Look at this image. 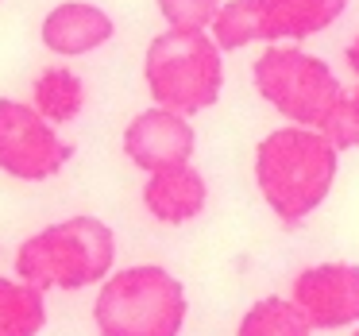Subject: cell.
I'll use <instances>...</instances> for the list:
<instances>
[{"instance_id":"1","label":"cell","mask_w":359,"mask_h":336,"mask_svg":"<svg viewBox=\"0 0 359 336\" xmlns=\"http://www.w3.org/2000/svg\"><path fill=\"white\" fill-rule=\"evenodd\" d=\"M255 189L282 228H297L328 201L340 174V151L320 128L282 124L255 143Z\"/></svg>"},{"instance_id":"2","label":"cell","mask_w":359,"mask_h":336,"mask_svg":"<svg viewBox=\"0 0 359 336\" xmlns=\"http://www.w3.org/2000/svg\"><path fill=\"white\" fill-rule=\"evenodd\" d=\"M116 271V232L101 217L55 220L16 248V274L39 290H86L101 286Z\"/></svg>"},{"instance_id":"3","label":"cell","mask_w":359,"mask_h":336,"mask_svg":"<svg viewBox=\"0 0 359 336\" xmlns=\"http://www.w3.org/2000/svg\"><path fill=\"white\" fill-rule=\"evenodd\" d=\"M186 317V286L158 263L120 267L93 297L97 336H182Z\"/></svg>"},{"instance_id":"4","label":"cell","mask_w":359,"mask_h":336,"mask_svg":"<svg viewBox=\"0 0 359 336\" xmlns=\"http://www.w3.org/2000/svg\"><path fill=\"white\" fill-rule=\"evenodd\" d=\"M143 86L151 105L194 120L224 93V51L209 32H158L143 55Z\"/></svg>"},{"instance_id":"5","label":"cell","mask_w":359,"mask_h":336,"mask_svg":"<svg viewBox=\"0 0 359 336\" xmlns=\"http://www.w3.org/2000/svg\"><path fill=\"white\" fill-rule=\"evenodd\" d=\"M255 93L278 112L286 124L320 128L325 116L348 93L325 58L302 51V43H266L251 62Z\"/></svg>"},{"instance_id":"6","label":"cell","mask_w":359,"mask_h":336,"mask_svg":"<svg viewBox=\"0 0 359 336\" xmlns=\"http://www.w3.org/2000/svg\"><path fill=\"white\" fill-rule=\"evenodd\" d=\"M74 159V143L58 135L32 101L0 97V174L12 182H50Z\"/></svg>"},{"instance_id":"7","label":"cell","mask_w":359,"mask_h":336,"mask_svg":"<svg viewBox=\"0 0 359 336\" xmlns=\"http://www.w3.org/2000/svg\"><path fill=\"white\" fill-rule=\"evenodd\" d=\"M294 305L309 317L317 332L359 325V263L332 259V263H309L290 282Z\"/></svg>"},{"instance_id":"8","label":"cell","mask_w":359,"mask_h":336,"mask_svg":"<svg viewBox=\"0 0 359 336\" xmlns=\"http://www.w3.org/2000/svg\"><path fill=\"white\" fill-rule=\"evenodd\" d=\"M120 147H124V159L135 170L155 174V170H166V166L194 163L197 132L189 124V116L163 109V105H151V109L135 112L128 120L124 135H120Z\"/></svg>"},{"instance_id":"9","label":"cell","mask_w":359,"mask_h":336,"mask_svg":"<svg viewBox=\"0 0 359 336\" xmlns=\"http://www.w3.org/2000/svg\"><path fill=\"white\" fill-rule=\"evenodd\" d=\"M39 39L58 58H86L116 39V20L93 0H62L43 16Z\"/></svg>"},{"instance_id":"10","label":"cell","mask_w":359,"mask_h":336,"mask_svg":"<svg viewBox=\"0 0 359 336\" xmlns=\"http://www.w3.org/2000/svg\"><path fill=\"white\" fill-rule=\"evenodd\" d=\"M140 201L147 209V217L158 220V224H189L209 205V178L194 163L166 166V170L147 174Z\"/></svg>"},{"instance_id":"11","label":"cell","mask_w":359,"mask_h":336,"mask_svg":"<svg viewBox=\"0 0 359 336\" xmlns=\"http://www.w3.org/2000/svg\"><path fill=\"white\" fill-rule=\"evenodd\" d=\"M351 0H266L271 43H305L328 32L348 12Z\"/></svg>"},{"instance_id":"12","label":"cell","mask_w":359,"mask_h":336,"mask_svg":"<svg viewBox=\"0 0 359 336\" xmlns=\"http://www.w3.org/2000/svg\"><path fill=\"white\" fill-rule=\"evenodd\" d=\"M209 35L224 51H248L271 43V16H266V0H224L212 20Z\"/></svg>"},{"instance_id":"13","label":"cell","mask_w":359,"mask_h":336,"mask_svg":"<svg viewBox=\"0 0 359 336\" xmlns=\"http://www.w3.org/2000/svg\"><path fill=\"white\" fill-rule=\"evenodd\" d=\"M32 105L50 124H74L86 112V81L70 66H47L32 81Z\"/></svg>"},{"instance_id":"14","label":"cell","mask_w":359,"mask_h":336,"mask_svg":"<svg viewBox=\"0 0 359 336\" xmlns=\"http://www.w3.org/2000/svg\"><path fill=\"white\" fill-rule=\"evenodd\" d=\"M47 328V290L0 274V336H39Z\"/></svg>"},{"instance_id":"15","label":"cell","mask_w":359,"mask_h":336,"mask_svg":"<svg viewBox=\"0 0 359 336\" xmlns=\"http://www.w3.org/2000/svg\"><path fill=\"white\" fill-rule=\"evenodd\" d=\"M317 328L309 325L294 297H259L243 309L236 336H313Z\"/></svg>"},{"instance_id":"16","label":"cell","mask_w":359,"mask_h":336,"mask_svg":"<svg viewBox=\"0 0 359 336\" xmlns=\"http://www.w3.org/2000/svg\"><path fill=\"white\" fill-rule=\"evenodd\" d=\"M224 0H155L158 16L174 32H209Z\"/></svg>"},{"instance_id":"17","label":"cell","mask_w":359,"mask_h":336,"mask_svg":"<svg viewBox=\"0 0 359 336\" xmlns=\"http://www.w3.org/2000/svg\"><path fill=\"white\" fill-rule=\"evenodd\" d=\"M320 132L328 135V143H332L340 155H344V151H355L359 147V112H355V105L348 101V93H344L340 105H336V109L325 116Z\"/></svg>"},{"instance_id":"18","label":"cell","mask_w":359,"mask_h":336,"mask_svg":"<svg viewBox=\"0 0 359 336\" xmlns=\"http://www.w3.org/2000/svg\"><path fill=\"white\" fill-rule=\"evenodd\" d=\"M344 62H348V70H351V78L359 81V35L355 39L348 43V47H344Z\"/></svg>"},{"instance_id":"19","label":"cell","mask_w":359,"mask_h":336,"mask_svg":"<svg viewBox=\"0 0 359 336\" xmlns=\"http://www.w3.org/2000/svg\"><path fill=\"white\" fill-rule=\"evenodd\" d=\"M348 101H351V105H355V112H359V81H355V86H351V89H348Z\"/></svg>"},{"instance_id":"20","label":"cell","mask_w":359,"mask_h":336,"mask_svg":"<svg viewBox=\"0 0 359 336\" xmlns=\"http://www.w3.org/2000/svg\"><path fill=\"white\" fill-rule=\"evenodd\" d=\"M351 336H359V325H355V328H351Z\"/></svg>"}]
</instances>
